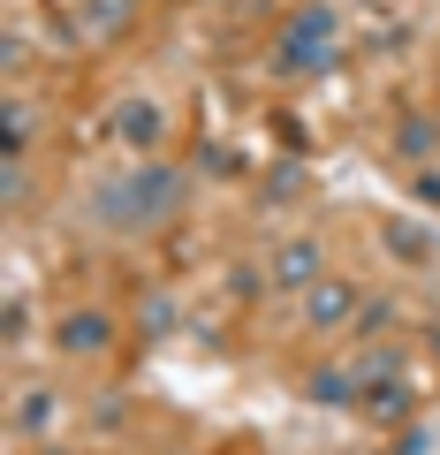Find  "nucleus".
I'll list each match as a JSON object with an SVG mask.
<instances>
[{
	"mask_svg": "<svg viewBox=\"0 0 440 455\" xmlns=\"http://www.w3.org/2000/svg\"><path fill=\"white\" fill-rule=\"evenodd\" d=\"M175 197H182V175H175V167H130V182L99 197V212H107L115 228H152V220L175 212Z\"/></svg>",
	"mask_w": 440,
	"mask_h": 455,
	"instance_id": "1",
	"label": "nucleus"
},
{
	"mask_svg": "<svg viewBox=\"0 0 440 455\" xmlns=\"http://www.w3.org/2000/svg\"><path fill=\"white\" fill-rule=\"evenodd\" d=\"M334 8H296L289 31H281V68H296V76H311V68H334Z\"/></svg>",
	"mask_w": 440,
	"mask_h": 455,
	"instance_id": "2",
	"label": "nucleus"
},
{
	"mask_svg": "<svg viewBox=\"0 0 440 455\" xmlns=\"http://www.w3.org/2000/svg\"><path fill=\"white\" fill-rule=\"evenodd\" d=\"M304 311H311V326H342L357 311V289L349 281H319V289H304Z\"/></svg>",
	"mask_w": 440,
	"mask_h": 455,
	"instance_id": "3",
	"label": "nucleus"
},
{
	"mask_svg": "<svg viewBox=\"0 0 440 455\" xmlns=\"http://www.w3.org/2000/svg\"><path fill=\"white\" fill-rule=\"evenodd\" d=\"M115 341V319H99V311H76V319L61 326V349L68 357H92V349H107Z\"/></svg>",
	"mask_w": 440,
	"mask_h": 455,
	"instance_id": "4",
	"label": "nucleus"
},
{
	"mask_svg": "<svg viewBox=\"0 0 440 455\" xmlns=\"http://www.w3.org/2000/svg\"><path fill=\"white\" fill-rule=\"evenodd\" d=\"M274 289H319V251L311 243H289L274 259Z\"/></svg>",
	"mask_w": 440,
	"mask_h": 455,
	"instance_id": "5",
	"label": "nucleus"
},
{
	"mask_svg": "<svg viewBox=\"0 0 440 455\" xmlns=\"http://www.w3.org/2000/svg\"><path fill=\"white\" fill-rule=\"evenodd\" d=\"M122 137H130V145H160V130H167V114L152 107V99H130V107H122V122H115Z\"/></svg>",
	"mask_w": 440,
	"mask_h": 455,
	"instance_id": "6",
	"label": "nucleus"
},
{
	"mask_svg": "<svg viewBox=\"0 0 440 455\" xmlns=\"http://www.w3.org/2000/svg\"><path fill=\"white\" fill-rule=\"evenodd\" d=\"M357 372H311V403H326V410H342V403H357Z\"/></svg>",
	"mask_w": 440,
	"mask_h": 455,
	"instance_id": "7",
	"label": "nucleus"
},
{
	"mask_svg": "<svg viewBox=\"0 0 440 455\" xmlns=\"http://www.w3.org/2000/svg\"><path fill=\"white\" fill-rule=\"evenodd\" d=\"M357 403H364V418H380V425H395V418H410V395L395 387V379H388V387H364Z\"/></svg>",
	"mask_w": 440,
	"mask_h": 455,
	"instance_id": "8",
	"label": "nucleus"
},
{
	"mask_svg": "<svg viewBox=\"0 0 440 455\" xmlns=\"http://www.w3.org/2000/svg\"><path fill=\"white\" fill-rule=\"evenodd\" d=\"M433 137H440V130H433V122H425V114H410L403 130H395V145H403V152H410V160H425V152H433Z\"/></svg>",
	"mask_w": 440,
	"mask_h": 455,
	"instance_id": "9",
	"label": "nucleus"
},
{
	"mask_svg": "<svg viewBox=\"0 0 440 455\" xmlns=\"http://www.w3.org/2000/svg\"><path fill=\"white\" fill-rule=\"evenodd\" d=\"M46 418H53V395H23L16 403V433H46Z\"/></svg>",
	"mask_w": 440,
	"mask_h": 455,
	"instance_id": "10",
	"label": "nucleus"
},
{
	"mask_svg": "<svg viewBox=\"0 0 440 455\" xmlns=\"http://www.w3.org/2000/svg\"><path fill=\"white\" fill-rule=\"evenodd\" d=\"M418 197H425V205H440V175H433V167L418 175Z\"/></svg>",
	"mask_w": 440,
	"mask_h": 455,
	"instance_id": "11",
	"label": "nucleus"
},
{
	"mask_svg": "<svg viewBox=\"0 0 440 455\" xmlns=\"http://www.w3.org/2000/svg\"><path fill=\"white\" fill-rule=\"evenodd\" d=\"M433 349H440V326H433Z\"/></svg>",
	"mask_w": 440,
	"mask_h": 455,
	"instance_id": "12",
	"label": "nucleus"
},
{
	"mask_svg": "<svg viewBox=\"0 0 440 455\" xmlns=\"http://www.w3.org/2000/svg\"><path fill=\"white\" fill-rule=\"evenodd\" d=\"M53 455H61V448H53Z\"/></svg>",
	"mask_w": 440,
	"mask_h": 455,
	"instance_id": "13",
	"label": "nucleus"
}]
</instances>
